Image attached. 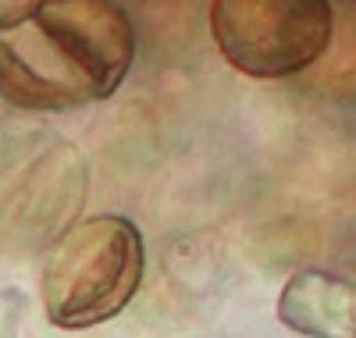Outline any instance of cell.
Masks as SVG:
<instances>
[{"mask_svg":"<svg viewBox=\"0 0 356 338\" xmlns=\"http://www.w3.org/2000/svg\"><path fill=\"white\" fill-rule=\"evenodd\" d=\"M136 61V29L118 0H43L0 25V100L75 111L118 93Z\"/></svg>","mask_w":356,"mask_h":338,"instance_id":"6da1fadb","label":"cell"},{"mask_svg":"<svg viewBox=\"0 0 356 338\" xmlns=\"http://www.w3.org/2000/svg\"><path fill=\"white\" fill-rule=\"evenodd\" d=\"M146 271L139 228L122 214H100L57 235L43 260V310L50 324L86 331L114 321L136 299Z\"/></svg>","mask_w":356,"mask_h":338,"instance_id":"7a4b0ae2","label":"cell"},{"mask_svg":"<svg viewBox=\"0 0 356 338\" xmlns=\"http://www.w3.org/2000/svg\"><path fill=\"white\" fill-rule=\"evenodd\" d=\"M335 15L328 0H214L211 36L250 79L300 75L328 54Z\"/></svg>","mask_w":356,"mask_h":338,"instance_id":"3957f363","label":"cell"},{"mask_svg":"<svg viewBox=\"0 0 356 338\" xmlns=\"http://www.w3.org/2000/svg\"><path fill=\"white\" fill-rule=\"evenodd\" d=\"M278 321L310 338H356V282L332 271H300L278 296Z\"/></svg>","mask_w":356,"mask_h":338,"instance_id":"277c9868","label":"cell"},{"mask_svg":"<svg viewBox=\"0 0 356 338\" xmlns=\"http://www.w3.org/2000/svg\"><path fill=\"white\" fill-rule=\"evenodd\" d=\"M43 0H0V25H11V22H22L29 18Z\"/></svg>","mask_w":356,"mask_h":338,"instance_id":"5b68a950","label":"cell"}]
</instances>
